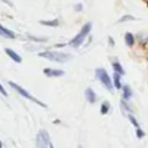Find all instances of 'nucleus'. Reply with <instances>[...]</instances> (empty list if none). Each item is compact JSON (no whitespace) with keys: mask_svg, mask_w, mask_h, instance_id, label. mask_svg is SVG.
Here are the masks:
<instances>
[{"mask_svg":"<svg viewBox=\"0 0 148 148\" xmlns=\"http://www.w3.org/2000/svg\"><path fill=\"white\" fill-rule=\"evenodd\" d=\"M38 56L47 60H51V61L61 62V64L70 61L73 59V56L70 53H65V52H60V51H43V52H39Z\"/></svg>","mask_w":148,"mask_h":148,"instance_id":"f257e3e1","label":"nucleus"},{"mask_svg":"<svg viewBox=\"0 0 148 148\" xmlns=\"http://www.w3.org/2000/svg\"><path fill=\"white\" fill-rule=\"evenodd\" d=\"M91 29H92V23H91V22L84 23L83 27L81 29V31H79V33L77 34V35L74 36V38H73L68 44H69L70 47H73V48H78V47L81 46V44H83L84 39H86V36L90 34Z\"/></svg>","mask_w":148,"mask_h":148,"instance_id":"f03ea898","label":"nucleus"},{"mask_svg":"<svg viewBox=\"0 0 148 148\" xmlns=\"http://www.w3.org/2000/svg\"><path fill=\"white\" fill-rule=\"evenodd\" d=\"M9 86H10V87H12V88H13V90H16V91H17V92H18V94H20V95H21V96L26 97V99H27V100H30V101H34V103H35V104H38V105H39V107H43V108H47V105H46V104H44V103H42V101H40V100H38V99H36V97L31 96V95H30V94H29V92H27V91H26V90H25V88H22V87H21V86H18V84H17V83H14V82L9 81Z\"/></svg>","mask_w":148,"mask_h":148,"instance_id":"7ed1b4c3","label":"nucleus"},{"mask_svg":"<svg viewBox=\"0 0 148 148\" xmlns=\"http://www.w3.org/2000/svg\"><path fill=\"white\" fill-rule=\"evenodd\" d=\"M36 147L39 148H53V144L51 143V136L47 130H39L36 135Z\"/></svg>","mask_w":148,"mask_h":148,"instance_id":"20e7f679","label":"nucleus"},{"mask_svg":"<svg viewBox=\"0 0 148 148\" xmlns=\"http://www.w3.org/2000/svg\"><path fill=\"white\" fill-rule=\"evenodd\" d=\"M95 75H96V78L101 82V84L105 87V88L112 91L113 84H112V81H110L109 74L107 73V70L103 69V68H99V69H96V72H95Z\"/></svg>","mask_w":148,"mask_h":148,"instance_id":"39448f33","label":"nucleus"},{"mask_svg":"<svg viewBox=\"0 0 148 148\" xmlns=\"http://www.w3.org/2000/svg\"><path fill=\"white\" fill-rule=\"evenodd\" d=\"M5 53H7L8 56H9L14 62H17V64L22 62V57H21L16 51H13V49H10V48H5Z\"/></svg>","mask_w":148,"mask_h":148,"instance_id":"423d86ee","label":"nucleus"},{"mask_svg":"<svg viewBox=\"0 0 148 148\" xmlns=\"http://www.w3.org/2000/svg\"><path fill=\"white\" fill-rule=\"evenodd\" d=\"M44 74L47 77H62L65 72L61 69H49V68H47V69H44Z\"/></svg>","mask_w":148,"mask_h":148,"instance_id":"0eeeda50","label":"nucleus"},{"mask_svg":"<svg viewBox=\"0 0 148 148\" xmlns=\"http://www.w3.org/2000/svg\"><path fill=\"white\" fill-rule=\"evenodd\" d=\"M84 97H86V100L88 103H91V104H94L97 99L96 94H95V91L92 88H86V91H84Z\"/></svg>","mask_w":148,"mask_h":148,"instance_id":"6e6552de","label":"nucleus"},{"mask_svg":"<svg viewBox=\"0 0 148 148\" xmlns=\"http://www.w3.org/2000/svg\"><path fill=\"white\" fill-rule=\"evenodd\" d=\"M0 36L7 38V39H14L16 38V34L13 33V31L8 30V29H5L4 26H1V23H0Z\"/></svg>","mask_w":148,"mask_h":148,"instance_id":"1a4fd4ad","label":"nucleus"},{"mask_svg":"<svg viewBox=\"0 0 148 148\" xmlns=\"http://www.w3.org/2000/svg\"><path fill=\"white\" fill-rule=\"evenodd\" d=\"M121 77H122V74L114 72L113 74V86L116 87L117 90H121L122 88V83H121Z\"/></svg>","mask_w":148,"mask_h":148,"instance_id":"9d476101","label":"nucleus"},{"mask_svg":"<svg viewBox=\"0 0 148 148\" xmlns=\"http://www.w3.org/2000/svg\"><path fill=\"white\" fill-rule=\"evenodd\" d=\"M122 92H123V99L125 100H129L131 99V96H133V90H131L130 86H122Z\"/></svg>","mask_w":148,"mask_h":148,"instance_id":"9b49d317","label":"nucleus"},{"mask_svg":"<svg viewBox=\"0 0 148 148\" xmlns=\"http://www.w3.org/2000/svg\"><path fill=\"white\" fill-rule=\"evenodd\" d=\"M125 43L127 44L129 47L134 46V43H135V38H134V35L131 33H126L125 34Z\"/></svg>","mask_w":148,"mask_h":148,"instance_id":"f8f14e48","label":"nucleus"},{"mask_svg":"<svg viewBox=\"0 0 148 148\" xmlns=\"http://www.w3.org/2000/svg\"><path fill=\"white\" fill-rule=\"evenodd\" d=\"M112 66H113V70H114V72H117V73H120V74H125V70H123V68H122V65L120 64V62L118 61H114L112 64Z\"/></svg>","mask_w":148,"mask_h":148,"instance_id":"ddd939ff","label":"nucleus"},{"mask_svg":"<svg viewBox=\"0 0 148 148\" xmlns=\"http://www.w3.org/2000/svg\"><path fill=\"white\" fill-rule=\"evenodd\" d=\"M40 23L42 25H44V26H53V27H56V26H59L60 23H59V20H53V21H43L42 20L40 21Z\"/></svg>","mask_w":148,"mask_h":148,"instance_id":"4468645a","label":"nucleus"},{"mask_svg":"<svg viewBox=\"0 0 148 148\" xmlns=\"http://www.w3.org/2000/svg\"><path fill=\"white\" fill-rule=\"evenodd\" d=\"M100 112H101V114H107V113L109 112V101H103Z\"/></svg>","mask_w":148,"mask_h":148,"instance_id":"2eb2a0df","label":"nucleus"},{"mask_svg":"<svg viewBox=\"0 0 148 148\" xmlns=\"http://www.w3.org/2000/svg\"><path fill=\"white\" fill-rule=\"evenodd\" d=\"M127 117H129V120H130V122H131V123H133V126H134V127H135V129L140 127V126H139V122H138V121H136V118H135V117H134V116H133V114H129V116H127Z\"/></svg>","mask_w":148,"mask_h":148,"instance_id":"dca6fc26","label":"nucleus"},{"mask_svg":"<svg viewBox=\"0 0 148 148\" xmlns=\"http://www.w3.org/2000/svg\"><path fill=\"white\" fill-rule=\"evenodd\" d=\"M134 20H135V17H133V16H130V14H126V16H123V17L120 18V22H125V21H134Z\"/></svg>","mask_w":148,"mask_h":148,"instance_id":"f3484780","label":"nucleus"},{"mask_svg":"<svg viewBox=\"0 0 148 148\" xmlns=\"http://www.w3.org/2000/svg\"><path fill=\"white\" fill-rule=\"evenodd\" d=\"M144 135H146V133H144L143 130H142L140 127H138L136 129V136H138L139 139H142V138H144Z\"/></svg>","mask_w":148,"mask_h":148,"instance_id":"a211bd4d","label":"nucleus"},{"mask_svg":"<svg viewBox=\"0 0 148 148\" xmlns=\"http://www.w3.org/2000/svg\"><path fill=\"white\" fill-rule=\"evenodd\" d=\"M0 94H1L3 96H8V92L5 91V88L1 86V83H0Z\"/></svg>","mask_w":148,"mask_h":148,"instance_id":"6ab92c4d","label":"nucleus"},{"mask_svg":"<svg viewBox=\"0 0 148 148\" xmlns=\"http://www.w3.org/2000/svg\"><path fill=\"white\" fill-rule=\"evenodd\" d=\"M29 39H31V40H36V42H43V40H46V39H42V38H35V36H31V35H29Z\"/></svg>","mask_w":148,"mask_h":148,"instance_id":"aec40b11","label":"nucleus"},{"mask_svg":"<svg viewBox=\"0 0 148 148\" xmlns=\"http://www.w3.org/2000/svg\"><path fill=\"white\" fill-rule=\"evenodd\" d=\"M82 8H83V7H82V4H81V3H79V4H77L75 7H74V10H75V12H81V10H82Z\"/></svg>","mask_w":148,"mask_h":148,"instance_id":"412c9836","label":"nucleus"},{"mask_svg":"<svg viewBox=\"0 0 148 148\" xmlns=\"http://www.w3.org/2000/svg\"><path fill=\"white\" fill-rule=\"evenodd\" d=\"M109 43H110V46H113V39L112 38H109Z\"/></svg>","mask_w":148,"mask_h":148,"instance_id":"4be33fe9","label":"nucleus"},{"mask_svg":"<svg viewBox=\"0 0 148 148\" xmlns=\"http://www.w3.org/2000/svg\"><path fill=\"white\" fill-rule=\"evenodd\" d=\"M3 147V143H1V142H0V148H1Z\"/></svg>","mask_w":148,"mask_h":148,"instance_id":"5701e85b","label":"nucleus"},{"mask_svg":"<svg viewBox=\"0 0 148 148\" xmlns=\"http://www.w3.org/2000/svg\"><path fill=\"white\" fill-rule=\"evenodd\" d=\"M147 1H148V0H147Z\"/></svg>","mask_w":148,"mask_h":148,"instance_id":"b1692460","label":"nucleus"}]
</instances>
